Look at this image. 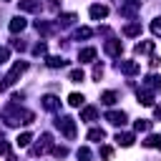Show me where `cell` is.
<instances>
[{
  "label": "cell",
  "mask_w": 161,
  "mask_h": 161,
  "mask_svg": "<svg viewBox=\"0 0 161 161\" xmlns=\"http://www.w3.org/2000/svg\"><path fill=\"white\" fill-rule=\"evenodd\" d=\"M151 33H153V35H161V18H156V20L151 23Z\"/></svg>",
  "instance_id": "obj_33"
},
{
  "label": "cell",
  "mask_w": 161,
  "mask_h": 161,
  "mask_svg": "<svg viewBox=\"0 0 161 161\" xmlns=\"http://www.w3.org/2000/svg\"><path fill=\"white\" fill-rule=\"evenodd\" d=\"M13 48H18V50H25V43H23V40H13Z\"/></svg>",
  "instance_id": "obj_39"
},
{
  "label": "cell",
  "mask_w": 161,
  "mask_h": 161,
  "mask_svg": "<svg viewBox=\"0 0 161 161\" xmlns=\"http://www.w3.org/2000/svg\"><path fill=\"white\" fill-rule=\"evenodd\" d=\"M138 103H141V106H153V93L146 91V88L138 91Z\"/></svg>",
  "instance_id": "obj_13"
},
{
  "label": "cell",
  "mask_w": 161,
  "mask_h": 161,
  "mask_svg": "<svg viewBox=\"0 0 161 161\" xmlns=\"http://www.w3.org/2000/svg\"><path fill=\"white\" fill-rule=\"evenodd\" d=\"M53 153H55L58 158H65V156H68V148H65V146H55V148H53Z\"/></svg>",
  "instance_id": "obj_31"
},
{
  "label": "cell",
  "mask_w": 161,
  "mask_h": 161,
  "mask_svg": "<svg viewBox=\"0 0 161 161\" xmlns=\"http://www.w3.org/2000/svg\"><path fill=\"white\" fill-rule=\"evenodd\" d=\"M106 121L113 123V126H123V123H126V113H123V111H108V113H106Z\"/></svg>",
  "instance_id": "obj_6"
},
{
  "label": "cell",
  "mask_w": 161,
  "mask_h": 161,
  "mask_svg": "<svg viewBox=\"0 0 161 161\" xmlns=\"http://www.w3.org/2000/svg\"><path fill=\"white\" fill-rule=\"evenodd\" d=\"M88 158H91V151H88L86 146H83V148H78V161H88Z\"/></svg>",
  "instance_id": "obj_32"
},
{
  "label": "cell",
  "mask_w": 161,
  "mask_h": 161,
  "mask_svg": "<svg viewBox=\"0 0 161 161\" xmlns=\"http://www.w3.org/2000/svg\"><path fill=\"white\" fill-rule=\"evenodd\" d=\"M118 10H121V15H123V18H136V15H138V10H141V0H123Z\"/></svg>",
  "instance_id": "obj_4"
},
{
  "label": "cell",
  "mask_w": 161,
  "mask_h": 161,
  "mask_svg": "<svg viewBox=\"0 0 161 161\" xmlns=\"http://www.w3.org/2000/svg\"><path fill=\"white\" fill-rule=\"evenodd\" d=\"M30 141H33V136H30L28 131H25V133H20V136L15 138V143H18L20 148H25V146H30Z\"/></svg>",
  "instance_id": "obj_25"
},
{
  "label": "cell",
  "mask_w": 161,
  "mask_h": 161,
  "mask_svg": "<svg viewBox=\"0 0 161 161\" xmlns=\"http://www.w3.org/2000/svg\"><path fill=\"white\" fill-rule=\"evenodd\" d=\"M101 156H103V158H111V156H113V148H111V146H103V148H101Z\"/></svg>",
  "instance_id": "obj_36"
},
{
  "label": "cell",
  "mask_w": 161,
  "mask_h": 161,
  "mask_svg": "<svg viewBox=\"0 0 161 161\" xmlns=\"http://www.w3.org/2000/svg\"><path fill=\"white\" fill-rule=\"evenodd\" d=\"M123 35H131V38H133V35H141V25H138V23H128V25L123 28Z\"/></svg>",
  "instance_id": "obj_21"
},
{
  "label": "cell",
  "mask_w": 161,
  "mask_h": 161,
  "mask_svg": "<svg viewBox=\"0 0 161 161\" xmlns=\"http://www.w3.org/2000/svg\"><path fill=\"white\" fill-rule=\"evenodd\" d=\"M55 126L63 131V136H65L68 141H73V138H75V121H73L70 116H60V118L55 121Z\"/></svg>",
  "instance_id": "obj_3"
},
{
  "label": "cell",
  "mask_w": 161,
  "mask_h": 161,
  "mask_svg": "<svg viewBox=\"0 0 161 161\" xmlns=\"http://www.w3.org/2000/svg\"><path fill=\"white\" fill-rule=\"evenodd\" d=\"M58 106H60V101H58L55 96H43V108H45V111H55Z\"/></svg>",
  "instance_id": "obj_14"
},
{
  "label": "cell",
  "mask_w": 161,
  "mask_h": 161,
  "mask_svg": "<svg viewBox=\"0 0 161 161\" xmlns=\"http://www.w3.org/2000/svg\"><path fill=\"white\" fill-rule=\"evenodd\" d=\"M25 25H28V23H25V18H20V15H18V18H13V20H10V33H23V30H25Z\"/></svg>",
  "instance_id": "obj_11"
},
{
  "label": "cell",
  "mask_w": 161,
  "mask_h": 161,
  "mask_svg": "<svg viewBox=\"0 0 161 161\" xmlns=\"http://www.w3.org/2000/svg\"><path fill=\"white\" fill-rule=\"evenodd\" d=\"M93 58H96V48H83V50L78 53V60H80V63H91Z\"/></svg>",
  "instance_id": "obj_12"
},
{
  "label": "cell",
  "mask_w": 161,
  "mask_h": 161,
  "mask_svg": "<svg viewBox=\"0 0 161 161\" xmlns=\"http://www.w3.org/2000/svg\"><path fill=\"white\" fill-rule=\"evenodd\" d=\"M25 70H28V63H25V60H18V63H15L13 68H10V73H8L5 78H3V83H0V91L10 88V86H13V83H15V80H18V78H20L23 73H25Z\"/></svg>",
  "instance_id": "obj_2"
},
{
  "label": "cell",
  "mask_w": 161,
  "mask_h": 161,
  "mask_svg": "<svg viewBox=\"0 0 161 161\" xmlns=\"http://www.w3.org/2000/svg\"><path fill=\"white\" fill-rule=\"evenodd\" d=\"M101 75H103V65H93V78L101 80Z\"/></svg>",
  "instance_id": "obj_35"
},
{
  "label": "cell",
  "mask_w": 161,
  "mask_h": 161,
  "mask_svg": "<svg viewBox=\"0 0 161 161\" xmlns=\"http://www.w3.org/2000/svg\"><path fill=\"white\" fill-rule=\"evenodd\" d=\"M8 58H10V50L8 48H0V63H5Z\"/></svg>",
  "instance_id": "obj_37"
},
{
  "label": "cell",
  "mask_w": 161,
  "mask_h": 161,
  "mask_svg": "<svg viewBox=\"0 0 161 161\" xmlns=\"http://www.w3.org/2000/svg\"><path fill=\"white\" fill-rule=\"evenodd\" d=\"M88 13H91V18H93V20H103V18L108 15V8L96 3V5H91V10H88Z\"/></svg>",
  "instance_id": "obj_8"
},
{
  "label": "cell",
  "mask_w": 161,
  "mask_h": 161,
  "mask_svg": "<svg viewBox=\"0 0 161 161\" xmlns=\"http://www.w3.org/2000/svg\"><path fill=\"white\" fill-rule=\"evenodd\" d=\"M80 38H91V28H78L75 30V40H80Z\"/></svg>",
  "instance_id": "obj_29"
},
{
  "label": "cell",
  "mask_w": 161,
  "mask_h": 161,
  "mask_svg": "<svg viewBox=\"0 0 161 161\" xmlns=\"http://www.w3.org/2000/svg\"><path fill=\"white\" fill-rule=\"evenodd\" d=\"M118 68H121V73H126V75H136V73H138V63H136V60H121Z\"/></svg>",
  "instance_id": "obj_7"
},
{
  "label": "cell",
  "mask_w": 161,
  "mask_h": 161,
  "mask_svg": "<svg viewBox=\"0 0 161 161\" xmlns=\"http://www.w3.org/2000/svg\"><path fill=\"white\" fill-rule=\"evenodd\" d=\"M116 98H118V96H116L113 91H106V93H101V103H106V106H113V103H116Z\"/></svg>",
  "instance_id": "obj_23"
},
{
  "label": "cell",
  "mask_w": 161,
  "mask_h": 161,
  "mask_svg": "<svg viewBox=\"0 0 161 161\" xmlns=\"http://www.w3.org/2000/svg\"><path fill=\"white\" fill-rule=\"evenodd\" d=\"M83 101H86V98H83L80 93H70V96H68V103H70L73 108H80V106H83Z\"/></svg>",
  "instance_id": "obj_24"
},
{
  "label": "cell",
  "mask_w": 161,
  "mask_h": 161,
  "mask_svg": "<svg viewBox=\"0 0 161 161\" xmlns=\"http://www.w3.org/2000/svg\"><path fill=\"white\" fill-rule=\"evenodd\" d=\"M75 23V13H65V15H58V25L60 28H68Z\"/></svg>",
  "instance_id": "obj_16"
},
{
  "label": "cell",
  "mask_w": 161,
  "mask_h": 161,
  "mask_svg": "<svg viewBox=\"0 0 161 161\" xmlns=\"http://www.w3.org/2000/svg\"><path fill=\"white\" fill-rule=\"evenodd\" d=\"M35 30L43 33V35H50V33H53V25L45 23V20H35Z\"/></svg>",
  "instance_id": "obj_19"
},
{
  "label": "cell",
  "mask_w": 161,
  "mask_h": 161,
  "mask_svg": "<svg viewBox=\"0 0 161 161\" xmlns=\"http://www.w3.org/2000/svg\"><path fill=\"white\" fill-rule=\"evenodd\" d=\"M50 3H55V0H50Z\"/></svg>",
  "instance_id": "obj_41"
},
{
  "label": "cell",
  "mask_w": 161,
  "mask_h": 161,
  "mask_svg": "<svg viewBox=\"0 0 161 161\" xmlns=\"http://www.w3.org/2000/svg\"><path fill=\"white\" fill-rule=\"evenodd\" d=\"M70 80H73V83H80V80H83V70H80V68L70 70Z\"/></svg>",
  "instance_id": "obj_30"
},
{
  "label": "cell",
  "mask_w": 161,
  "mask_h": 161,
  "mask_svg": "<svg viewBox=\"0 0 161 161\" xmlns=\"http://www.w3.org/2000/svg\"><path fill=\"white\" fill-rule=\"evenodd\" d=\"M3 118H5L8 126H20V123H33V121H35L33 111L20 108L18 103H10V106L5 108V113H3Z\"/></svg>",
  "instance_id": "obj_1"
},
{
  "label": "cell",
  "mask_w": 161,
  "mask_h": 161,
  "mask_svg": "<svg viewBox=\"0 0 161 161\" xmlns=\"http://www.w3.org/2000/svg\"><path fill=\"white\" fill-rule=\"evenodd\" d=\"M146 88H158V75H146Z\"/></svg>",
  "instance_id": "obj_27"
},
{
  "label": "cell",
  "mask_w": 161,
  "mask_h": 161,
  "mask_svg": "<svg viewBox=\"0 0 161 161\" xmlns=\"http://www.w3.org/2000/svg\"><path fill=\"white\" fill-rule=\"evenodd\" d=\"M143 146L146 148H161V136H156V133H151L146 141H143Z\"/></svg>",
  "instance_id": "obj_20"
},
{
  "label": "cell",
  "mask_w": 161,
  "mask_h": 161,
  "mask_svg": "<svg viewBox=\"0 0 161 161\" xmlns=\"http://www.w3.org/2000/svg\"><path fill=\"white\" fill-rule=\"evenodd\" d=\"M153 116H156V118L161 121V106H153Z\"/></svg>",
  "instance_id": "obj_40"
},
{
  "label": "cell",
  "mask_w": 161,
  "mask_h": 161,
  "mask_svg": "<svg viewBox=\"0 0 161 161\" xmlns=\"http://www.w3.org/2000/svg\"><path fill=\"white\" fill-rule=\"evenodd\" d=\"M136 131H148L151 128V121H146V118H141V121H136V126H133Z\"/></svg>",
  "instance_id": "obj_28"
},
{
  "label": "cell",
  "mask_w": 161,
  "mask_h": 161,
  "mask_svg": "<svg viewBox=\"0 0 161 161\" xmlns=\"http://www.w3.org/2000/svg\"><path fill=\"white\" fill-rule=\"evenodd\" d=\"M106 138V131L103 128H91L88 131V141H103Z\"/></svg>",
  "instance_id": "obj_22"
},
{
  "label": "cell",
  "mask_w": 161,
  "mask_h": 161,
  "mask_svg": "<svg viewBox=\"0 0 161 161\" xmlns=\"http://www.w3.org/2000/svg\"><path fill=\"white\" fill-rule=\"evenodd\" d=\"M96 118H98V111L93 106H86L83 113H80V121H96Z\"/></svg>",
  "instance_id": "obj_18"
},
{
  "label": "cell",
  "mask_w": 161,
  "mask_h": 161,
  "mask_svg": "<svg viewBox=\"0 0 161 161\" xmlns=\"http://www.w3.org/2000/svg\"><path fill=\"white\" fill-rule=\"evenodd\" d=\"M50 146H53V136H50V133H43V136H40V141L30 148V153H33V156H40V153H45Z\"/></svg>",
  "instance_id": "obj_5"
},
{
  "label": "cell",
  "mask_w": 161,
  "mask_h": 161,
  "mask_svg": "<svg viewBox=\"0 0 161 161\" xmlns=\"http://www.w3.org/2000/svg\"><path fill=\"white\" fill-rule=\"evenodd\" d=\"M151 50H153V43H151V40L136 43V48H133V53H136V55H141V53H151Z\"/></svg>",
  "instance_id": "obj_17"
},
{
  "label": "cell",
  "mask_w": 161,
  "mask_h": 161,
  "mask_svg": "<svg viewBox=\"0 0 161 161\" xmlns=\"http://www.w3.org/2000/svg\"><path fill=\"white\" fill-rule=\"evenodd\" d=\"M116 143L123 146V148H128L133 143V133H116Z\"/></svg>",
  "instance_id": "obj_15"
},
{
  "label": "cell",
  "mask_w": 161,
  "mask_h": 161,
  "mask_svg": "<svg viewBox=\"0 0 161 161\" xmlns=\"http://www.w3.org/2000/svg\"><path fill=\"white\" fill-rule=\"evenodd\" d=\"M121 50H123V45H121V40H106V53L108 55H121Z\"/></svg>",
  "instance_id": "obj_9"
},
{
  "label": "cell",
  "mask_w": 161,
  "mask_h": 161,
  "mask_svg": "<svg viewBox=\"0 0 161 161\" xmlns=\"http://www.w3.org/2000/svg\"><path fill=\"white\" fill-rule=\"evenodd\" d=\"M45 50H48V48H45V43H38V45L33 48V53H35V55H45Z\"/></svg>",
  "instance_id": "obj_34"
},
{
  "label": "cell",
  "mask_w": 161,
  "mask_h": 161,
  "mask_svg": "<svg viewBox=\"0 0 161 161\" xmlns=\"http://www.w3.org/2000/svg\"><path fill=\"white\" fill-rule=\"evenodd\" d=\"M18 5H20V10H25V13H38V10H40V0H20Z\"/></svg>",
  "instance_id": "obj_10"
},
{
  "label": "cell",
  "mask_w": 161,
  "mask_h": 161,
  "mask_svg": "<svg viewBox=\"0 0 161 161\" xmlns=\"http://www.w3.org/2000/svg\"><path fill=\"white\" fill-rule=\"evenodd\" d=\"M8 151H10V146H8V141H3V138H0V153H8Z\"/></svg>",
  "instance_id": "obj_38"
},
{
  "label": "cell",
  "mask_w": 161,
  "mask_h": 161,
  "mask_svg": "<svg viewBox=\"0 0 161 161\" xmlns=\"http://www.w3.org/2000/svg\"><path fill=\"white\" fill-rule=\"evenodd\" d=\"M48 65H50V68H60V65H65V60H63L60 55H50V58H48Z\"/></svg>",
  "instance_id": "obj_26"
}]
</instances>
